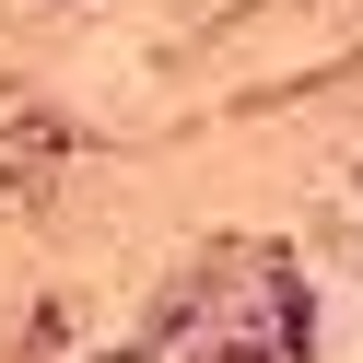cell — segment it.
I'll use <instances>...</instances> for the list:
<instances>
[{
    "label": "cell",
    "mask_w": 363,
    "mask_h": 363,
    "mask_svg": "<svg viewBox=\"0 0 363 363\" xmlns=\"http://www.w3.org/2000/svg\"><path fill=\"white\" fill-rule=\"evenodd\" d=\"M223 363H269V352H223Z\"/></svg>",
    "instance_id": "6da1fadb"
}]
</instances>
